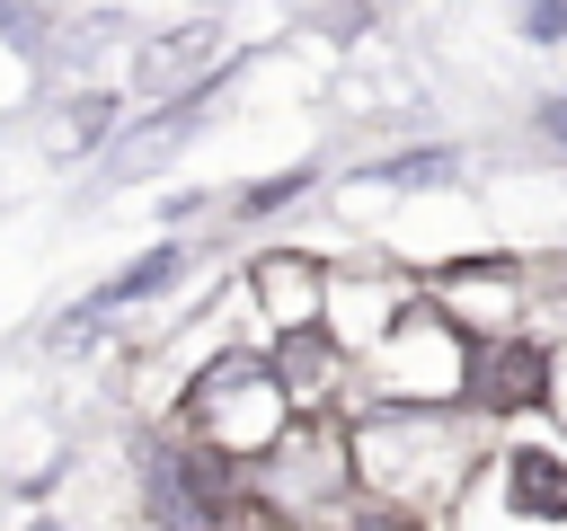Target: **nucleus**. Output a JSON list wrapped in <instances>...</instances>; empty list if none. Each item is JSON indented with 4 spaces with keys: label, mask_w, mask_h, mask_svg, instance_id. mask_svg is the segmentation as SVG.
Wrapping results in <instances>:
<instances>
[{
    "label": "nucleus",
    "mask_w": 567,
    "mask_h": 531,
    "mask_svg": "<svg viewBox=\"0 0 567 531\" xmlns=\"http://www.w3.org/2000/svg\"><path fill=\"white\" fill-rule=\"evenodd\" d=\"M284 416H292L284 381H275L266 363H248V354L213 363V372H204V389H195V425H204L221 451H239V460H257V451L284 434Z\"/></svg>",
    "instance_id": "obj_1"
},
{
    "label": "nucleus",
    "mask_w": 567,
    "mask_h": 531,
    "mask_svg": "<svg viewBox=\"0 0 567 531\" xmlns=\"http://www.w3.org/2000/svg\"><path fill=\"white\" fill-rule=\"evenodd\" d=\"M496 496H505V513H523V522H567V451L514 442L505 469H496Z\"/></svg>",
    "instance_id": "obj_4"
},
{
    "label": "nucleus",
    "mask_w": 567,
    "mask_h": 531,
    "mask_svg": "<svg viewBox=\"0 0 567 531\" xmlns=\"http://www.w3.org/2000/svg\"><path fill=\"white\" fill-rule=\"evenodd\" d=\"M523 35H540V44H558L567 35V0H532V27Z\"/></svg>",
    "instance_id": "obj_10"
},
{
    "label": "nucleus",
    "mask_w": 567,
    "mask_h": 531,
    "mask_svg": "<svg viewBox=\"0 0 567 531\" xmlns=\"http://www.w3.org/2000/svg\"><path fill=\"white\" fill-rule=\"evenodd\" d=\"M221 80H230V71H213V80H195V88H177V97H168V106H151L142 124H124V133H115V150H106V168H115V177H142L151 159H168V150H177V142H186V133H195V124L213 115V97H221Z\"/></svg>",
    "instance_id": "obj_2"
},
{
    "label": "nucleus",
    "mask_w": 567,
    "mask_h": 531,
    "mask_svg": "<svg viewBox=\"0 0 567 531\" xmlns=\"http://www.w3.org/2000/svg\"><path fill=\"white\" fill-rule=\"evenodd\" d=\"M301 186H310V177H301V168H284V177H266V186H248V195H239V212H275V204H292Z\"/></svg>",
    "instance_id": "obj_7"
},
{
    "label": "nucleus",
    "mask_w": 567,
    "mask_h": 531,
    "mask_svg": "<svg viewBox=\"0 0 567 531\" xmlns=\"http://www.w3.org/2000/svg\"><path fill=\"white\" fill-rule=\"evenodd\" d=\"M346 531H416L408 504H372V513H346Z\"/></svg>",
    "instance_id": "obj_9"
},
{
    "label": "nucleus",
    "mask_w": 567,
    "mask_h": 531,
    "mask_svg": "<svg viewBox=\"0 0 567 531\" xmlns=\"http://www.w3.org/2000/svg\"><path fill=\"white\" fill-rule=\"evenodd\" d=\"M177 266H186V248H177V239H159V248H151V257H133V266H124V274H106V283H97V292H89V301H80V319H115V310H124V301H151V292H159V283H168V274H177Z\"/></svg>",
    "instance_id": "obj_5"
},
{
    "label": "nucleus",
    "mask_w": 567,
    "mask_h": 531,
    "mask_svg": "<svg viewBox=\"0 0 567 531\" xmlns=\"http://www.w3.org/2000/svg\"><path fill=\"white\" fill-rule=\"evenodd\" d=\"M540 124H549V133H558V142H567V88H558V97H549V106H540Z\"/></svg>",
    "instance_id": "obj_11"
},
{
    "label": "nucleus",
    "mask_w": 567,
    "mask_h": 531,
    "mask_svg": "<svg viewBox=\"0 0 567 531\" xmlns=\"http://www.w3.org/2000/svg\"><path fill=\"white\" fill-rule=\"evenodd\" d=\"M372 177H390V186H416V177H452V150H399V159H381Z\"/></svg>",
    "instance_id": "obj_6"
},
{
    "label": "nucleus",
    "mask_w": 567,
    "mask_h": 531,
    "mask_svg": "<svg viewBox=\"0 0 567 531\" xmlns=\"http://www.w3.org/2000/svg\"><path fill=\"white\" fill-rule=\"evenodd\" d=\"M461 381L478 389V407L514 416V407H540V389H549V354H540V345H523V336H505V345L461 354Z\"/></svg>",
    "instance_id": "obj_3"
},
{
    "label": "nucleus",
    "mask_w": 567,
    "mask_h": 531,
    "mask_svg": "<svg viewBox=\"0 0 567 531\" xmlns=\"http://www.w3.org/2000/svg\"><path fill=\"white\" fill-rule=\"evenodd\" d=\"M0 35H9L18 53H35V44H44V35H35V9H27V0H0Z\"/></svg>",
    "instance_id": "obj_8"
}]
</instances>
